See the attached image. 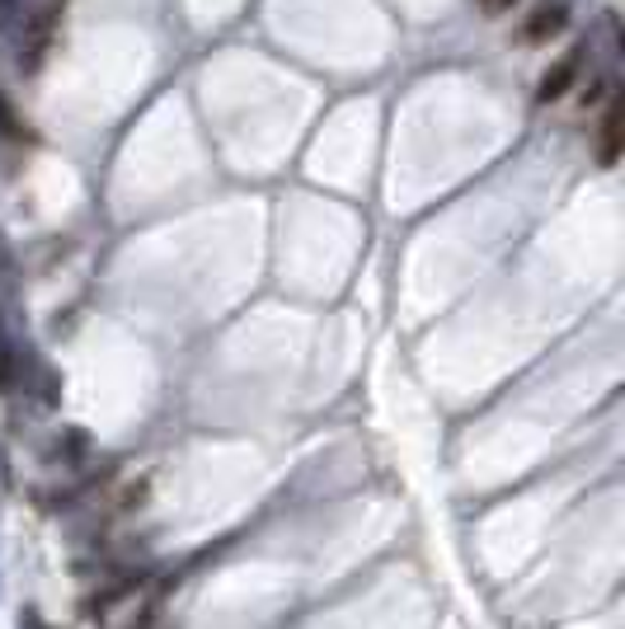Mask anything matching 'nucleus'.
<instances>
[{"instance_id": "obj_1", "label": "nucleus", "mask_w": 625, "mask_h": 629, "mask_svg": "<svg viewBox=\"0 0 625 629\" xmlns=\"http://www.w3.org/2000/svg\"><path fill=\"white\" fill-rule=\"evenodd\" d=\"M584 52H588V48L564 52L560 62L550 66L541 80H536V104H560V99L574 90V85H578V70H584Z\"/></svg>"}, {"instance_id": "obj_2", "label": "nucleus", "mask_w": 625, "mask_h": 629, "mask_svg": "<svg viewBox=\"0 0 625 629\" xmlns=\"http://www.w3.org/2000/svg\"><path fill=\"white\" fill-rule=\"evenodd\" d=\"M625 108H621V99L612 94L607 99V113H602V127H598V165L602 169H612L621 161V137H625Z\"/></svg>"}, {"instance_id": "obj_3", "label": "nucleus", "mask_w": 625, "mask_h": 629, "mask_svg": "<svg viewBox=\"0 0 625 629\" xmlns=\"http://www.w3.org/2000/svg\"><path fill=\"white\" fill-rule=\"evenodd\" d=\"M570 28V10L564 5H546V10H536L532 20H527V38L532 42H546V38H556Z\"/></svg>"}, {"instance_id": "obj_4", "label": "nucleus", "mask_w": 625, "mask_h": 629, "mask_svg": "<svg viewBox=\"0 0 625 629\" xmlns=\"http://www.w3.org/2000/svg\"><path fill=\"white\" fill-rule=\"evenodd\" d=\"M14 376H20V352H14V338L5 320H0V395L14 390Z\"/></svg>"}, {"instance_id": "obj_5", "label": "nucleus", "mask_w": 625, "mask_h": 629, "mask_svg": "<svg viewBox=\"0 0 625 629\" xmlns=\"http://www.w3.org/2000/svg\"><path fill=\"white\" fill-rule=\"evenodd\" d=\"M20 629H48V625H42V616L28 606V611H20Z\"/></svg>"}, {"instance_id": "obj_6", "label": "nucleus", "mask_w": 625, "mask_h": 629, "mask_svg": "<svg viewBox=\"0 0 625 629\" xmlns=\"http://www.w3.org/2000/svg\"><path fill=\"white\" fill-rule=\"evenodd\" d=\"M14 14H20V0H0V28H10Z\"/></svg>"}, {"instance_id": "obj_7", "label": "nucleus", "mask_w": 625, "mask_h": 629, "mask_svg": "<svg viewBox=\"0 0 625 629\" xmlns=\"http://www.w3.org/2000/svg\"><path fill=\"white\" fill-rule=\"evenodd\" d=\"M480 5H485L489 14H508V10H513V5H518V0H480Z\"/></svg>"}]
</instances>
